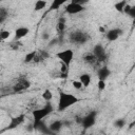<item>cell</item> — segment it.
I'll return each mask as SVG.
<instances>
[{
    "mask_svg": "<svg viewBox=\"0 0 135 135\" xmlns=\"http://www.w3.org/2000/svg\"><path fill=\"white\" fill-rule=\"evenodd\" d=\"M80 99L72 94V93H66L63 91H59L58 93V103H57V109L58 111L62 112L69 108H71L72 105L76 104Z\"/></svg>",
    "mask_w": 135,
    "mask_h": 135,
    "instance_id": "obj_1",
    "label": "cell"
},
{
    "mask_svg": "<svg viewBox=\"0 0 135 135\" xmlns=\"http://www.w3.org/2000/svg\"><path fill=\"white\" fill-rule=\"evenodd\" d=\"M53 110H54V107H53V104H52L51 102H46L42 108L37 109V110H34V111L32 112L33 121H34V122H33V126L36 127L38 123L42 122L43 119H44L45 117H47V116L53 112ZM34 127H33V128H34Z\"/></svg>",
    "mask_w": 135,
    "mask_h": 135,
    "instance_id": "obj_2",
    "label": "cell"
},
{
    "mask_svg": "<svg viewBox=\"0 0 135 135\" xmlns=\"http://www.w3.org/2000/svg\"><path fill=\"white\" fill-rule=\"evenodd\" d=\"M56 57L63 63L65 64L68 68L71 65L73 59H74V51L72 49H66V50H62L60 52H58L56 54Z\"/></svg>",
    "mask_w": 135,
    "mask_h": 135,
    "instance_id": "obj_3",
    "label": "cell"
},
{
    "mask_svg": "<svg viewBox=\"0 0 135 135\" xmlns=\"http://www.w3.org/2000/svg\"><path fill=\"white\" fill-rule=\"evenodd\" d=\"M92 54L96 57L97 61L98 62H103L107 60L108 58V54H107V51L104 49V46L101 44V43H97L93 46V50H92Z\"/></svg>",
    "mask_w": 135,
    "mask_h": 135,
    "instance_id": "obj_4",
    "label": "cell"
},
{
    "mask_svg": "<svg viewBox=\"0 0 135 135\" xmlns=\"http://www.w3.org/2000/svg\"><path fill=\"white\" fill-rule=\"evenodd\" d=\"M64 9H65V13L70 14V15H76V14H79V13L83 12L85 9V7H84V5L76 2L75 0H72L71 2L65 4Z\"/></svg>",
    "mask_w": 135,
    "mask_h": 135,
    "instance_id": "obj_5",
    "label": "cell"
},
{
    "mask_svg": "<svg viewBox=\"0 0 135 135\" xmlns=\"http://www.w3.org/2000/svg\"><path fill=\"white\" fill-rule=\"evenodd\" d=\"M96 119H97V112L96 111L89 112L86 115H84L81 118V124L83 129H90L91 127H93L96 123Z\"/></svg>",
    "mask_w": 135,
    "mask_h": 135,
    "instance_id": "obj_6",
    "label": "cell"
},
{
    "mask_svg": "<svg viewBox=\"0 0 135 135\" xmlns=\"http://www.w3.org/2000/svg\"><path fill=\"white\" fill-rule=\"evenodd\" d=\"M89 39H90L89 35L82 31H75V32L71 33V35H70V40L77 44H83Z\"/></svg>",
    "mask_w": 135,
    "mask_h": 135,
    "instance_id": "obj_7",
    "label": "cell"
},
{
    "mask_svg": "<svg viewBox=\"0 0 135 135\" xmlns=\"http://www.w3.org/2000/svg\"><path fill=\"white\" fill-rule=\"evenodd\" d=\"M122 34H123V31L120 27H115V28H111V30L107 31L105 38L108 41L113 42V41H116L120 36H122Z\"/></svg>",
    "mask_w": 135,
    "mask_h": 135,
    "instance_id": "obj_8",
    "label": "cell"
},
{
    "mask_svg": "<svg viewBox=\"0 0 135 135\" xmlns=\"http://www.w3.org/2000/svg\"><path fill=\"white\" fill-rule=\"evenodd\" d=\"M24 115L21 114L19 116H16V117H12L7 127H6V130H13V129H16L17 127L21 126L23 122H24Z\"/></svg>",
    "mask_w": 135,
    "mask_h": 135,
    "instance_id": "obj_9",
    "label": "cell"
},
{
    "mask_svg": "<svg viewBox=\"0 0 135 135\" xmlns=\"http://www.w3.org/2000/svg\"><path fill=\"white\" fill-rule=\"evenodd\" d=\"M15 40H21L30 34V28L27 26H19L15 30Z\"/></svg>",
    "mask_w": 135,
    "mask_h": 135,
    "instance_id": "obj_10",
    "label": "cell"
},
{
    "mask_svg": "<svg viewBox=\"0 0 135 135\" xmlns=\"http://www.w3.org/2000/svg\"><path fill=\"white\" fill-rule=\"evenodd\" d=\"M62 127H63V121L60 119H56V120H53L49 124V130L52 133H57L62 129Z\"/></svg>",
    "mask_w": 135,
    "mask_h": 135,
    "instance_id": "obj_11",
    "label": "cell"
},
{
    "mask_svg": "<svg viewBox=\"0 0 135 135\" xmlns=\"http://www.w3.org/2000/svg\"><path fill=\"white\" fill-rule=\"evenodd\" d=\"M111 75V71L103 66V68H100L98 71H97V77H98V80H107L109 78V76Z\"/></svg>",
    "mask_w": 135,
    "mask_h": 135,
    "instance_id": "obj_12",
    "label": "cell"
},
{
    "mask_svg": "<svg viewBox=\"0 0 135 135\" xmlns=\"http://www.w3.org/2000/svg\"><path fill=\"white\" fill-rule=\"evenodd\" d=\"M91 80H92V77L89 73H82L79 76V81L82 83L83 88H88L91 84Z\"/></svg>",
    "mask_w": 135,
    "mask_h": 135,
    "instance_id": "obj_13",
    "label": "cell"
},
{
    "mask_svg": "<svg viewBox=\"0 0 135 135\" xmlns=\"http://www.w3.org/2000/svg\"><path fill=\"white\" fill-rule=\"evenodd\" d=\"M46 5H47V1H45V0H37L34 3V11L35 12L42 11L43 8H45Z\"/></svg>",
    "mask_w": 135,
    "mask_h": 135,
    "instance_id": "obj_14",
    "label": "cell"
},
{
    "mask_svg": "<svg viewBox=\"0 0 135 135\" xmlns=\"http://www.w3.org/2000/svg\"><path fill=\"white\" fill-rule=\"evenodd\" d=\"M28 86H30V82H28L27 80H23V81L17 83V84L14 86V91H15V92H20V91H22V90H24V89H26V88H28Z\"/></svg>",
    "mask_w": 135,
    "mask_h": 135,
    "instance_id": "obj_15",
    "label": "cell"
},
{
    "mask_svg": "<svg viewBox=\"0 0 135 135\" xmlns=\"http://www.w3.org/2000/svg\"><path fill=\"white\" fill-rule=\"evenodd\" d=\"M41 97H42V99H43L45 102H51V100L53 99V92H52L51 90L46 89V90L43 91Z\"/></svg>",
    "mask_w": 135,
    "mask_h": 135,
    "instance_id": "obj_16",
    "label": "cell"
},
{
    "mask_svg": "<svg viewBox=\"0 0 135 135\" xmlns=\"http://www.w3.org/2000/svg\"><path fill=\"white\" fill-rule=\"evenodd\" d=\"M36 55H37V52L36 51H31L28 53L25 54V57H24V62L25 63H30L32 61H34V59L36 58Z\"/></svg>",
    "mask_w": 135,
    "mask_h": 135,
    "instance_id": "obj_17",
    "label": "cell"
},
{
    "mask_svg": "<svg viewBox=\"0 0 135 135\" xmlns=\"http://www.w3.org/2000/svg\"><path fill=\"white\" fill-rule=\"evenodd\" d=\"M83 60H84V62H86V63H89V64H95V63L97 62L96 57H95L92 53L84 55V56H83Z\"/></svg>",
    "mask_w": 135,
    "mask_h": 135,
    "instance_id": "obj_18",
    "label": "cell"
},
{
    "mask_svg": "<svg viewBox=\"0 0 135 135\" xmlns=\"http://www.w3.org/2000/svg\"><path fill=\"white\" fill-rule=\"evenodd\" d=\"M127 4H128L127 1H118V2H116L114 4V8L117 12H119V13H123V9H124V7H126Z\"/></svg>",
    "mask_w": 135,
    "mask_h": 135,
    "instance_id": "obj_19",
    "label": "cell"
},
{
    "mask_svg": "<svg viewBox=\"0 0 135 135\" xmlns=\"http://www.w3.org/2000/svg\"><path fill=\"white\" fill-rule=\"evenodd\" d=\"M65 2H63V1H59V0H54V1H52V3H51V5H50V8H51V11H54V9H57V8H59L62 4H64Z\"/></svg>",
    "mask_w": 135,
    "mask_h": 135,
    "instance_id": "obj_20",
    "label": "cell"
},
{
    "mask_svg": "<svg viewBox=\"0 0 135 135\" xmlns=\"http://www.w3.org/2000/svg\"><path fill=\"white\" fill-rule=\"evenodd\" d=\"M7 16H8V12L4 7H1L0 8V23H3Z\"/></svg>",
    "mask_w": 135,
    "mask_h": 135,
    "instance_id": "obj_21",
    "label": "cell"
},
{
    "mask_svg": "<svg viewBox=\"0 0 135 135\" xmlns=\"http://www.w3.org/2000/svg\"><path fill=\"white\" fill-rule=\"evenodd\" d=\"M126 126V120L123 119V118H118V119H116L115 121H114V127H116V128H118V129H121V128H123Z\"/></svg>",
    "mask_w": 135,
    "mask_h": 135,
    "instance_id": "obj_22",
    "label": "cell"
},
{
    "mask_svg": "<svg viewBox=\"0 0 135 135\" xmlns=\"http://www.w3.org/2000/svg\"><path fill=\"white\" fill-rule=\"evenodd\" d=\"M9 36H11V32H9L8 30H1V31H0V38H1L2 40L8 39Z\"/></svg>",
    "mask_w": 135,
    "mask_h": 135,
    "instance_id": "obj_23",
    "label": "cell"
},
{
    "mask_svg": "<svg viewBox=\"0 0 135 135\" xmlns=\"http://www.w3.org/2000/svg\"><path fill=\"white\" fill-rule=\"evenodd\" d=\"M105 86H107V84H105V81L104 80H98L97 81V89H98L99 92L104 91L105 90Z\"/></svg>",
    "mask_w": 135,
    "mask_h": 135,
    "instance_id": "obj_24",
    "label": "cell"
},
{
    "mask_svg": "<svg viewBox=\"0 0 135 135\" xmlns=\"http://www.w3.org/2000/svg\"><path fill=\"white\" fill-rule=\"evenodd\" d=\"M72 86L75 89V90H81L83 88L82 83L79 81V80H73L72 81Z\"/></svg>",
    "mask_w": 135,
    "mask_h": 135,
    "instance_id": "obj_25",
    "label": "cell"
},
{
    "mask_svg": "<svg viewBox=\"0 0 135 135\" xmlns=\"http://www.w3.org/2000/svg\"><path fill=\"white\" fill-rule=\"evenodd\" d=\"M64 28H65V23H64V20L62 19V20H60V21L57 23V30H58L59 32H62Z\"/></svg>",
    "mask_w": 135,
    "mask_h": 135,
    "instance_id": "obj_26",
    "label": "cell"
},
{
    "mask_svg": "<svg viewBox=\"0 0 135 135\" xmlns=\"http://www.w3.org/2000/svg\"><path fill=\"white\" fill-rule=\"evenodd\" d=\"M127 15L130 16L132 19H135V5H131V8H130V11L128 12Z\"/></svg>",
    "mask_w": 135,
    "mask_h": 135,
    "instance_id": "obj_27",
    "label": "cell"
},
{
    "mask_svg": "<svg viewBox=\"0 0 135 135\" xmlns=\"http://www.w3.org/2000/svg\"><path fill=\"white\" fill-rule=\"evenodd\" d=\"M130 8H131V5H130V4L128 3V4L126 5V7H124V9H123V13H124V14H128V12L130 11Z\"/></svg>",
    "mask_w": 135,
    "mask_h": 135,
    "instance_id": "obj_28",
    "label": "cell"
},
{
    "mask_svg": "<svg viewBox=\"0 0 135 135\" xmlns=\"http://www.w3.org/2000/svg\"><path fill=\"white\" fill-rule=\"evenodd\" d=\"M99 32H101V33H104V34H105V33H107V32H105V31H104V28H103V27H101V26H100V27H99Z\"/></svg>",
    "mask_w": 135,
    "mask_h": 135,
    "instance_id": "obj_29",
    "label": "cell"
},
{
    "mask_svg": "<svg viewBox=\"0 0 135 135\" xmlns=\"http://www.w3.org/2000/svg\"><path fill=\"white\" fill-rule=\"evenodd\" d=\"M47 37H49V35H47L46 33H44V35L42 36V38H43V39H47Z\"/></svg>",
    "mask_w": 135,
    "mask_h": 135,
    "instance_id": "obj_30",
    "label": "cell"
},
{
    "mask_svg": "<svg viewBox=\"0 0 135 135\" xmlns=\"http://www.w3.org/2000/svg\"><path fill=\"white\" fill-rule=\"evenodd\" d=\"M133 126H135V119H134V121H133V122H132V123L130 124V128H132Z\"/></svg>",
    "mask_w": 135,
    "mask_h": 135,
    "instance_id": "obj_31",
    "label": "cell"
},
{
    "mask_svg": "<svg viewBox=\"0 0 135 135\" xmlns=\"http://www.w3.org/2000/svg\"><path fill=\"white\" fill-rule=\"evenodd\" d=\"M134 66H135V61H134Z\"/></svg>",
    "mask_w": 135,
    "mask_h": 135,
    "instance_id": "obj_32",
    "label": "cell"
}]
</instances>
